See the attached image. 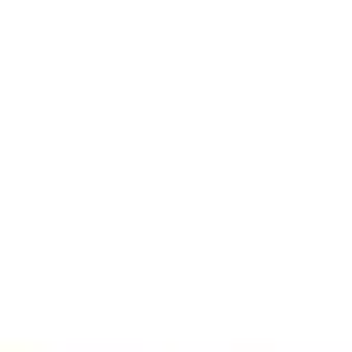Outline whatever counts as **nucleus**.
I'll list each match as a JSON object with an SVG mask.
<instances>
[]
</instances>
